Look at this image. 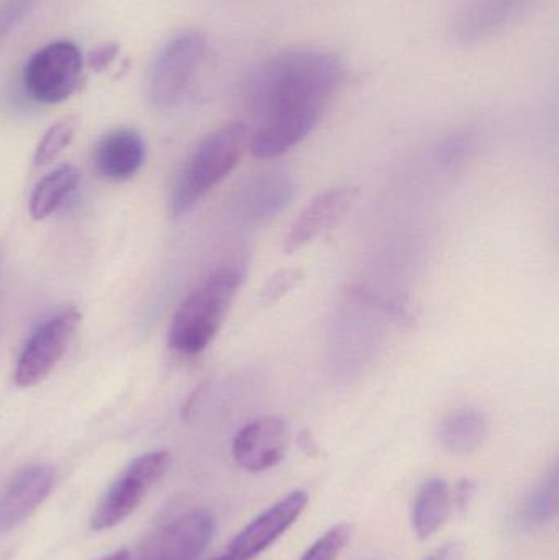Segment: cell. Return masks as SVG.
I'll list each match as a JSON object with an SVG mask.
<instances>
[{
  "label": "cell",
  "mask_w": 559,
  "mask_h": 560,
  "mask_svg": "<svg viewBox=\"0 0 559 560\" xmlns=\"http://www.w3.org/2000/svg\"><path fill=\"white\" fill-rule=\"evenodd\" d=\"M486 434H488V420L475 408H462L450 415L439 431L442 446L449 453L458 454V456H465L478 450Z\"/></svg>",
  "instance_id": "18"
},
{
  "label": "cell",
  "mask_w": 559,
  "mask_h": 560,
  "mask_svg": "<svg viewBox=\"0 0 559 560\" xmlns=\"http://www.w3.org/2000/svg\"><path fill=\"white\" fill-rule=\"evenodd\" d=\"M248 143V128L242 121H232L207 135L180 171L171 197L174 219L187 215L213 187L233 173Z\"/></svg>",
  "instance_id": "3"
},
{
  "label": "cell",
  "mask_w": 559,
  "mask_h": 560,
  "mask_svg": "<svg viewBox=\"0 0 559 560\" xmlns=\"http://www.w3.org/2000/svg\"><path fill=\"white\" fill-rule=\"evenodd\" d=\"M101 560H130V555L127 551H117L114 555L107 556V558Z\"/></svg>",
  "instance_id": "28"
},
{
  "label": "cell",
  "mask_w": 559,
  "mask_h": 560,
  "mask_svg": "<svg viewBox=\"0 0 559 560\" xmlns=\"http://www.w3.org/2000/svg\"><path fill=\"white\" fill-rule=\"evenodd\" d=\"M81 174L71 164H62L36 184L30 199V215L33 220L51 217L65 200L74 192Z\"/></svg>",
  "instance_id": "19"
},
{
  "label": "cell",
  "mask_w": 559,
  "mask_h": 560,
  "mask_svg": "<svg viewBox=\"0 0 559 560\" xmlns=\"http://www.w3.org/2000/svg\"><path fill=\"white\" fill-rule=\"evenodd\" d=\"M118 51H120V48H118L117 43H102V45H98L97 48L89 52L88 65L91 66L94 71H105V69L115 61Z\"/></svg>",
  "instance_id": "25"
},
{
  "label": "cell",
  "mask_w": 559,
  "mask_h": 560,
  "mask_svg": "<svg viewBox=\"0 0 559 560\" xmlns=\"http://www.w3.org/2000/svg\"><path fill=\"white\" fill-rule=\"evenodd\" d=\"M452 492L443 479L427 480L420 487L412 509V528L417 538H432L440 532L452 512Z\"/></svg>",
  "instance_id": "17"
},
{
  "label": "cell",
  "mask_w": 559,
  "mask_h": 560,
  "mask_svg": "<svg viewBox=\"0 0 559 560\" xmlns=\"http://www.w3.org/2000/svg\"><path fill=\"white\" fill-rule=\"evenodd\" d=\"M473 147H475V141H473L471 135H453V137H450L449 140L440 144L436 158H439L443 166L455 167L458 164L465 163L466 158L473 151Z\"/></svg>",
  "instance_id": "22"
},
{
  "label": "cell",
  "mask_w": 559,
  "mask_h": 560,
  "mask_svg": "<svg viewBox=\"0 0 559 560\" xmlns=\"http://www.w3.org/2000/svg\"><path fill=\"white\" fill-rule=\"evenodd\" d=\"M147 156L143 138L131 128L108 131L94 150V166L102 177L127 180L141 170Z\"/></svg>",
  "instance_id": "14"
},
{
  "label": "cell",
  "mask_w": 559,
  "mask_h": 560,
  "mask_svg": "<svg viewBox=\"0 0 559 560\" xmlns=\"http://www.w3.org/2000/svg\"><path fill=\"white\" fill-rule=\"evenodd\" d=\"M302 279L301 271H281L275 276L268 283H266L265 290H263L261 299L266 305L269 303L278 302L286 293L291 292L299 280Z\"/></svg>",
  "instance_id": "24"
},
{
  "label": "cell",
  "mask_w": 559,
  "mask_h": 560,
  "mask_svg": "<svg viewBox=\"0 0 559 560\" xmlns=\"http://www.w3.org/2000/svg\"><path fill=\"white\" fill-rule=\"evenodd\" d=\"M308 503L307 492L295 490L256 516L230 542L229 552L235 560H253L275 545L304 513Z\"/></svg>",
  "instance_id": "10"
},
{
  "label": "cell",
  "mask_w": 559,
  "mask_h": 560,
  "mask_svg": "<svg viewBox=\"0 0 559 560\" xmlns=\"http://www.w3.org/2000/svg\"><path fill=\"white\" fill-rule=\"evenodd\" d=\"M38 0H0V43L32 12Z\"/></svg>",
  "instance_id": "23"
},
{
  "label": "cell",
  "mask_w": 559,
  "mask_h": 560,
  "mask_svg": "<svg viewBox=\"0 0 559 560\" xmlns=\"http://www.w3.org/2000/svg\"><path fill=\"white\" fill-rule=\"evenodd\" d=\"M358 196L360 190L353 186L335 187L327 192L318 194L292 222L284 240V252L292 255L337 225L354 206Z\"/></svg>",
  "instance_id": "12"
},
{
  "label": "cell",
  "mask_w": 559,
  "mask_h": 560,
  "mask_svg": "<svg viewBox=\"0 0 559 560\" xmlns=\"http://www.w3.org/2000/svg\"><path fill=\"white\" fill-rule=\"evenodd\" d=\"M559 505V477L558 467L538 483L535 489L525 495L514 515L515 532L528 533L538 532L557 520Z\"/></svg>",
  "instance_id": "16"
},
{
  "label": "cell",
  "mask_w": 559,
  "mask_h": 560,
  "mask_svg": "<svg viewBox=\"0 0 559 560\" xmlns=\"http://www.w3.org/2000/svg\"><path fill=\"white\" fill-rule=\"evenodd\" d=\"M353 528L347 523L334 526L321 536L298 560H335L351 541Z\"/></svg>",
  "instance_id": "21"
},
{
  "label": "cell",
  "mask_w": 559,
  "mask_h": 560,
  "mask_svg": "<svg viewBox=\"0 0 559 560\" xmlns=\"http://www.w3.org/2000/svg\"><path fill=\"white\" fill-rule=\"evenodd\" d=\"M216 535V520L194 510L167 523L144 546L137 560H197Z\"/></svg>",
  "instance_id": "8"
},
{
  "label": "cell",
  "mask_w": 559,
  "mask_h": 560,
  "mask_svg": "<svg viewBox=\"0 0 559 560\" xmlns=\"http://www.w3.org/2000/svg\"><path fill=\"white\" fill-rule=\"evenodd\" d=\"M79 120L75 117H65L61 120L53 124L51 127L46 130L39 140L38 147L35 150L36 167L46 166V164L53 163L66 148L71 144L74 140L75 131H78Z\"/></svg>",
  "instance_id": "20"
},
{
  "label": "cell",
  "mask_w": 559,
  "mask_h": 560,
  "mask_svg": "<svg viewBox=\"0 0 559 560\" xmlns=\"http://www.w3.org/2000/svg\"><path fill=\"white\" fill-rule=\"evenodd\" d=\"M295 186L284 171L259 174L246 187L243 212L252 222H265L286 209L294 199Z\"/></svg>",
  "instance_id": "15"
},
{
  "label": "cell",
  "mask_w": 559,
  "mask_h": 560,
  "mask_svg": "<svg viewBox=\"0 0 559 560\" xmlns=\"http://www.w3.org/2000/svg\"><path fill=\"white\" fill-rule=\"evenodd\" d=\"M343 81V61L325 49H286L256 66L245 91L255 120L253 156L275 160L298 147L321 124Z\"/></svg>",
  "instance_id": "1"
},
{
  "label": "cell",
  "mask_w": 559,
  "mask_h": 560,
  "mask_svg": "<svg viewBox=\"0 0 559 560\" xmlns=\"http://www.w3.org/2000/svg\"><path fill=\"white\" fill-rule=\"evenodd\" d=\"M171 466L167 451H150L135 457L102 495L91 516V528L105 532L133 515L154 483L163 479Z\"/></svg>",
  "instance_id": "4"
},
{
  "label": "cell",
  "mask_w": 559,
  "mask_h": 560,
  "mask_svg": "<svg viewBox=\"0 0 559 560\" xmlns=\"http://www.w3.org/2000/svg\"><path fill=\"white\" fill-rule=\"evenodd\" d=\"M426 560H465V546L459 542H450V545L436 549Z\"/></svg>",
  "instance_id": "27"
},
{
  "label": "cell",
  "mask_w": 559,
  "mask_h": 560,
  "mask_svg": "<svg viewBox=\"0 0 559 560\" xmlns=\"http://www.w3.org/2000/svg\"><path fill=\"white\" fill-rule=\"evenodd\" d=\"M289 444L291 431L284 420L256 418L236 433L232 444L233 459L246 472H266L282 463Z\"/></svg>",
  "instance_id": "9"
},
{
  "label": "cell",
  "mask_w": 559,
  "mask_h": 560,
  "mask_svg": "<svg viewBox=\"0 0 559 560\" xmlns=\"http://www.w3.org/2000/svg\"><path fill=\"white\" fill-rule=\"evenodd\" d=\"M532 0H471L456 16V39L476 45L501 33L519 19Z\"/></svg>",
  "instance_id": "13"
},
{
  "label": "cell",
  "mask_w": 559,
  "mask_h": 560,
  "mask_svg": "<svg viewBox=\"0 0 559 560\" xmlns=\"http://www.w3.org/2000/svg\"><path fill=\"white\" fill-rule=\"evenodd\" d=\"M55 483V470L32 464L13 474L0 492V535L19 528L45 502Z\"/></svg>",
  "instance_id": "11"
},
{
  "label": "cell",
  "mask_w": 559,
  "mask_h": 560,
  "mask_svg": "<svg viewBox=\"0 0 559 560\" xmlns=\"http://www.w3.org/2000/svg\"><path fill=\"white\" fill-rule=\"evenodd\" d=\"M243 283L240 266L225 265L197 283L171 319L167 345L180 355H197L219 335Z\"/></svg>",
  "instance_id": "2"
},
{
  "label": "cell",
  "mask_w": 559,
  "mask_h": 560,
  "mask_svg": "<svg viewBox=\"0 0 559 560\" xmlns=\"http://www.w3.org/2000/svg\"><path fill=\"white\" fill-rule=\"evenodd\" d=\"M476 486L471 480L465 479L456 486L455 493L452 497V503L459 510V512H466L471 505L473 499H475Z\"/></svg>",
  "instance_id": "26"
},
{
  "label": "cell",
  "mask_w": 559,
  "mask_h": 560,
  "mask_svg": "<svg viewBox=\"0 0 559 560\" xmlns=\"http://www.w3.org/2000/svg\"><path fill=\"white\" fill-rule=\"evenodd\" d=\"M84 58L68 39L49 43L35 52L23 69L26 94L39 104L68 101L81 85Z\"/></svg>",
  "instance_id": "6"
},
{
  "label": "cell",
  "mask_w": 559,
  "mask_h": 560,
  "mask_svg": "<svg viewBox=\"0 0 559 560\" xmlns=\"http://www.w3.org/2000/svg\"><path fill=\"white\" fill-rule=\"evenodd\" d=\"M213 560H235L232 558V556L229 555V552H223L222 556H219V558H216Z\"/></svg>",
  "instance_id": "29"
},
{
  "label": "cell",
  "mask_w": 559,
  "mask_h": 560,
  "mask_svg": "<svg viewBox=\"0 0 559 560\" xmlns=\"http://www.w3.org/2000/svg\"><path fill=\"white\" fill-rule=\"evenodd\" d=\"M81 323L74 305L65 306L39 323L20 352L13 381L20 388L42 384L68 351Z\"/></svg>",
  "instance_id": "7"
},
{
  "label": "cell",
  "mask_w": 559,
  "mask_h": 560,
  "mask_svg": "<svg viewBox=\"0 0 559 560\" xmlns=\"http://www.w3.org/2000/svg\"><path fill=\"white\" fill-rule=\"evenodd\" d=\"M206 48V36L197 30H186L164 45L148 78V98L154 107L170 108L183 98L202 65Z\"/></svg>",
  "instance_id": "5"
}]
</instances>
